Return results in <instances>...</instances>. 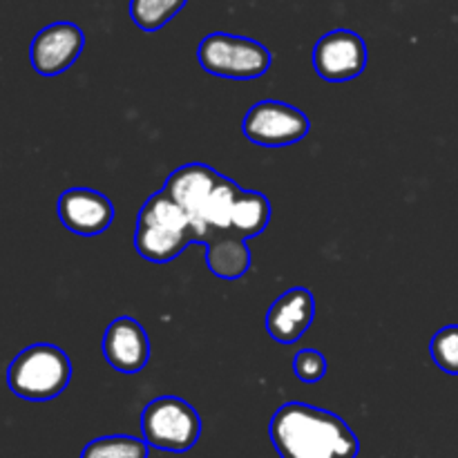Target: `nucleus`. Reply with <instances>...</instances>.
I'll list each match as a JSON object with an SVG mask.
<instances>
[{
    "label": "nucleus",
    "instance_id": "1",
    "mask_svg": "<svg viewBox=\"0 0 458 458\" xmlns=\"http://www.w3.org/2000/svg\"><path fill=\"white\" fill-rule=\"evenodd\" d=\"M280 458H356L360 441L340 416L307 403H286L271 419Z\"/></svg>",
    "mask_w": 458,
    "mask_h": 458
},
{
    "label": "nucleus",
    "instance_id": "2",
    "mask_svg": "<svg viewBox=\"0 0 458 458\" xmlns=\"http://www.w3.org/2000/svg\"><path fill=\"white\" fill-rule=\"evenodd\" d=\"M72 378V362L56 344L38 343L22 349L7 369V385L25 401H52L61 396Z\"/></svg>",
    "mask_w": 458,
    "mask_h": 458
},
{
    "label": "nucleus",
    "instance_id": "3",
    "mask_svg": "<svg viewBox=\"0 0 458 458\" xmlns=\"http://www.w3.org/2000/svg\"><path fill=\"white\" fill-rule=\"evenodd\" d=\"M141 432L148 445L155 450L183 454L199 441L201 419L183 398L161 396L143 407Z\"/></svg>",
    "mask_w": 458,
    "mask_h": 458
},
{
    "label": "nucleus",
    "instance_id": "4",
    "mask_svg": "<svg viewBox=\"0 0 458 458\" xmlns=\"http://www.w3.org/2000/svg\"><path fill=\"white\" fill-rule=\"evenodd\" d=\"M197 58L208 74L235 81L259 79L273 63L271 52L262 43L224 31L206 36L197 49Z\"/></svg>",
    "mask_w": 458,
    "mask_h": 458
},
{
    "label": "nucleus",
    "instance_id": "5",
    "mask_svg": "<svg viewBox=\"0 0 458 458\" xmlns=\"http://www.w3.org/2000/svg\"><path fill=\"white\" fill-rule=\"evenodd\" d=\"M244 137L264 148H282L302 141L311 130V121L298 107L282 101H259L246 112Z\"/></svg>",
    "mask_w": 458,
    "mask_h": 458
},
{
    "label": "nucleus",
    "instance_id": "6",
    "mask_svg": "<svg viewBox=\"0 0 458 458\" xmlns=\"http://www.w3.org/2000/svg\"><path fill=\"white\" fill-rule=\"evenodd\" d=\"M313 67L329 83L356 79L367 67L365 40L352 30L327 31L313 47Z\"/></svg>",
    "mask_w": 458,
    "mask_h": 458
},
{
    "label": "nucleus",
    "instance_id": "7",
    "mask_svg": "<svg viewBox=\"0 0 458 458\" xmlns=\"http://www.w3.org/2000/svg\"><path fill=\"white\" fill-rule=\"evenodd\" d=\"M85 45L83 30L74 22H52L34 36L30 45L31 67L40 76H58L70 70Z\"/></svg>",
    "mask_w": 458,
    "mask_h": 458
},
{
    "label": "nucleus",
    "instance_id": "8",
    "mask_svg": "<svg viewBox=\"0 0 458 458\" xmlns=\"http://www.w3.org/2000/svg\"><path fill=\"white\" fill-rule=\"evenodd\" d=\"M58 217L70 233L94 237L114 222V204L92 188H70L58 199Z\"/></svg>",
    "mask_w": 458,
    "mask_h": 458
},
{
    "label": "nucleus",
    "instance_id": "9",
    "mask_svg": "<svg viewBox=\"0 0 458 458\" xmlns=\"http://www.w3.org/2000/svg\"><path fill=\"white\" fill-rule=\"evenodd\" d=\"M103 356L119 374H139L150 360V340L137 320L121 316L107 325Z\"/></svg>",
    "mask_w": 458,
    "mask_h": 458
},
{
    "label": "nucleus",
    "instance_id": "10",
    "mask_svg": "<svg viewBox=\"0 0 458 458\" xmlns=\"http://www.w3.org/2000/svg\"><path fill=\"white\" fill-rule=\"evenodd\" d=\"M222 182V174L215 168L204 164H188L174 170L164 183V191L191 215L192 224L197 228V235L201 242V219H204V208L208 204L210 195Z\"/></svg>",
    "mask_w": 458,
    "mask_h": 458
},
{
    "label": "nucleus",
    "instance_id": "11",
    "mask_svg": "<svg viewBox=\"0 0 458 458\" xmlns=\"http://www.w3.org/2000/svg\"><path fill=\"white\" fill-rule=\"evenodd\" d=\"M316 316V300L309 289H291L271 304L267 313V331L276 343L293 344L307 334Z\"/></svg>",
    "mask_w": 458,
    "mask_h": 458
},
{
    "label": "nucleus",
    "instance_id": "12",
    "mask_svg": "<svg viewBox=\"0 0 458 458\" xmlns=\"http://www.w3.org/2000/svg\"><path fill=\"white\" fill-rule=\"evenodd\" d=\"M206 244V264L210 273H215L222 280H240L250 268V249L246 246L244 237L233 231L213 233Z\"/></svg>",
    "mask_w": 458,
    "mask_h": 458
},
{
    "label": "nucleus",
    "instance_id": "13",
    "mask_svg": "<svg viewBox=\"0 0 458 458\" xmlns=\"http://www.w3.org/2000/svg\"><path fill=\"white\" fill-rule=\"evenodd\" d=\"M192 242H199L195 233L137 222V233H134L137 253L155 264H165L170 259L179 258Z\"/></svg>",
    "mask_w": 458,
    "mask_h": 458
},
{
    "label": "nucleus",
    "instance_id": "14",
    "mask_svg": "<svg viewBox=\"0 0 458 458\" xmlns=\"http://www.w3.org/2000/svg\"><path fill=\"white\" fill-rule=\"evenodd\" d=\"M271 222V201L258 191H242L233 208L231 231L244 240L258 237Z\"/></svg>",
    "mask_w": 458,
    "mask_h": 458
},
{
    "label": "nucleus",
    "instance_id": "15",
    "mask_svg": "<svg viewBox=\"0 0 458 458\" xmlns=\"http://www.w3.org/2000/svg\"><path fill=\"white\" fill-rule=\"evenodd\" d=\"M242 195V188L231 179L222 177L217 188L210 195L208 204L204 208V219H201V242L208 240L213 233L231 231L233 208H235L237 197Z\"/></svg>",
    "mask_w": 458,
    "mask_h": 458
},
{
    "label": "nucleus",
    "instance_id": "16",
    "mask_svg": "<svg viewBox=\"0 0 458 458\" xmlns=\"http://www.w3.org/2000/svg\"><path fill=\"white\" fill-rule=\"evenodd\" d=\"M188 0H130V16L143 31H157L168 25Z\"/></svg>",
    "mask_w": 458,
    "mask_h": 458
},
{
    "label": "nucleus",
    "instance_id": "17",
    "mask_svg": "<svg viewBox=\"0 0 458 458\" xmlns=\"http://www.w3.org/2000/svg\"><path fill=\"white\" fill-rule=\"evenodd\" d=\"M150 445L146 438L134 437H103L94 438L83 447L81 458H148Z\"/></svg>",
    "mask_w": 458,
    "mask_h": 458
},
{
    "label": "nucleus",
    "instance_id": "18",
    "mask_svg": "<svg viewBox=\"0 0 458 458\" xmlns=\"http://www.w3.org/2000/svg\"><path fill=\"white\" fill-rule=\"evenodd\" d=\"M429 353L437 367L445 374L458 376V325L443 327L429 343Z\"/></svg>",
    "mask_w": 458,
    "mask_h": 458
},
{
    "label": "nucleus",
    "instance_id": "19",
    "mask_svg": "<svg viewBox=\"0 0 458 458\" xmlns=\"http://www.w3.org/2000/svg\"><path fill=\"white\" fill-rule=\"evenodd\" d=\"M293 371L302 383H318L327 376V358L316 349H302L295 356Z\"/></svg>",
    "mask_w": 458,
    "mask_h": 458
}]
</instances>
